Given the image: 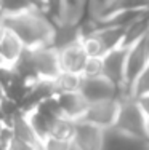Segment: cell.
I'll return each instance as SVG.
<instances>
[{"label": "cell", "mask_w": 149, "mask_h": 150, "mask_svg": "<svg viewBox=\"0 0 149 150\" xmlns=\"http://www.w3.org/2000/svg\"><path fill=\"white\" fill-rule=\"evenodd\" d=\"M127 94L132 98H138L143 94H149V62L144 66V69L136 75V78L132 81V85L127 90Z\"/></svg>", "instance_id": "15"}, {"label": "cell", "mask_w": 149, "mask_h": 150, "mask_svg": "<svg viewBox=\"0 0 149 150\" xmlns=\"http://www.w3.org/2000/svg\"><path fill=\"white\" fill-rule=\"evenodd\" d=\"M31 8L32 6L26 0H0V19L21 15Z\"/></svg>", "instance_id": "17"}, {"label": "cell", "mask_w": 149, "mask_h": 150, "mask_svg": "<svg viewBox=\"0 0 149 150\" xmlns=\"http://www.w3.org/2000/svg\"><path fill=\"white\" fill-rule=\"evenodd\" d=\"M32 8H37V10H42V0H26Z\"/></svg>", "instance_id": "22"}, {"label": "cell", "mask_w": 149, "mask_h": 150, "mask_svg": "<svg viewBox=\"0 0 149 150\" xmlns=\"http://www.w3.org/2000/svg\"><path fill=\"white\" fill-rule=\"evenodd\" d=\"M58 54H59V67H61V72H71V74L82 75L85 62L88 59V54L85 53L82 42L61 50V51H58Z\"/></svg>", "instance_id": "10"}, {"label": "cell", "mask_w": 149, "mask_h": 150, "mask_svg": "<svg viewBox=\"0 0 149 150\" xmlns=\"http://www.w3.org/2000/svg\"><path fill=\"white\" fill-rule=\"evenodd\" d=\"M117 112H119V99L90 102L82 117V120L106 131L114 126Z\"/></svg>", "instance_id": "6"}, {"label": "cell", "mask_w": 149, "mask_h": 150, "mask_svg": "<svg viewBox=\"0 0 149 150\" xmlns=\"http://www.w3.org/2000/svg\"><path fill=\"white\" fill-rule=\"evenodd\" d=\"M72 141L80 150H101L104 141V129L83 120H77Z\"/></svg>", "instance_id": "8"}, {"label": "cell", "mask_w": 149, "mask_h": 150, "mask_svg": "<svg viewBox=\"0 0 149 150\" xmlns=\"http://www.w3.org/2000/svg\"><path fill=\"white\" fill-rule=\"evenodd\" d=\"M99 75H103L101 58H88L80 77H99Z\"/></svg>", "instance_id": "19"}, {"label": "cell", "mask_w": 149, "mask_h": 150, "mask_svg": "<svg viewBox=\"0 0 149 150\" xmlns=\"http://www.w3.org/2000/svg\"><path fill=\"white\" fill-rule=\"evenodd\" d=\"M144 125H146V117L141 112L136 99L128 94L122 96L119 99V112H117V118L112 129L135 139L149 141L146 137Z\"/></svg>", "instance_id": "2"}, {"label": "cell", "mask_w": 149, "mask_h": 150, "mask_svg": "<svg viewBox=\"0 0 149 150\" xmlns=\"http://www.w3.org/2000/svg\"><path fill=\"white\" fill-rule=\"evenodd\" d=\"M144 129H146V137L149 139V118H146V125H144Z\"/></svg>", "instance_id": "23"}, {"label": "cell", "mask_w": 149, "mask_h": 150, "mask_svg": "<svg viewBox=\"0 0 149 150\" xmlns=\"http://www.w3.org/2000/svg\"><path fill=\"white\" fill-rule=\"evenodd\" d=\"M55 94H61V93H71V91H79L80 85V75L71 74V72H59L55 78L51 80Z\"/></svg>", "instance_id": "14"}, {"label": "cell", "mask_w": 149, "mask_h": 150, "mask_svg": "<svg viewBox=\"0 0 149 150\" xmlns=\"http://www.w3.org/2000/svg\"><path fill=\"white\" fill-rule=\"evenodd\" d=\"M74 129H76V120L66 118V117H59L55 120L51 126V137H58V139H72Z\"/></svg>", "instance_id": "16"}, {"label": "cell", "mask_w": 149, "mask_h": 150, "mask_svg": "<svg viewBox=\"0 0 149 150\" xmlns=\"http://www.w3.org/2000/svg\"><path fill=\"white\" fill-rule=\"evenodd\" d=\"M149 62V32L143 38L127 46V62H125V93L136 75Z\"/></svg>", "instance_id": "4"}, {"label": "cell", "mask_w": 149, "mask_h": 150, "mask_svg": "<svg viewBox=\"0 0 149 150\" xmlns=\"http://www.w3.org/2000/svg\"><path fill=\"white\" fill-rule=\"evenodd\" d=\"M79 93L85 98L88 104L98 101H109V99H120L122 96H125V91L115 86L114 83H111L103 75H99V77H80Z\"/></svg>", "instance_id": "3"}, {"label": "cell", "mask_w": 149, "mask_h": 150, "mask_svg": "<svg viewBox=\"0 0 149 150\" xmlns=\"http://www.w3.org/2000/svg\"><path fill=\"white\" fill-rule=\"evenodd\" d=\"M63 8H64V0H42V11L55 24L61 21Z\"/></svg>", "instance_id": "18"}, {"label": "cell", "mask_w": 149, "mask_h": 150, "mask_svg": "<svg viewBox=\"0 0 149 150\" xmlns=\"http://www.w3.org/2000/svg\"><path fill=\"white\" fill-rule=\"evenodd\" d=\"M90 34H93L99 42L101 48L104 50V53L111 51L114 48L123 46V38H125V29L117 26H109V24H103L98 26L95 30H91Z\"/></svg>", "instance_id": "13"}, {"label": "cell", "mask_w": 149, "mask_h": 150, "mask_svg": "<svg viewBox=\"0 0 149 150\" xmlns=\"http://www.w3.org/2000/svg\"><path fill=\"white\" fill-rule=\"evenodd\" d=\"M6 150H40V147L32 145V144H27V142L19 141V139H16V137L11 136V141H10L8 145H6Z\"/></svg>", "instance_id": "20"}, {"label": "cell", "mask_w": 149, "mask_h": 150, "mask_svg": "<svg viewBox=\"0 0 149 150\" xmlns=\"http://www.w3.org/2000/svg\"><path fill=\"white\" fill-rule=\"evenodd\" d=\"M83 38V30L80 23H67V21H61L53 26V34L51 40H50V46L55 48L56 51L67 48L71 45H76L82 42Z\"/></svg>", "instance_id": "9"}, {"label": "cell", "mask_w": 149, "mask_h": 150, "mask_svg": "<svg viewBox=\"0 0 149 150\" xmlns=\"http://www.w3.org/2000/svg\"><path fill=\"white\" fill-rule=\"evenodd\" d=\"M3 126H5V123H3L2 120H0V133H2V129H3Z\"/></svg>", "instance_id": "24"}, {"label": "cell", "mask_w": 149, "mask_h": 150, "mask_svg": "<svg viewBox=\"0 0 149 150\" xmlns=\"http://www.w3.org/2000/svg\"><path fill=\"white\" fill-rule=\"evenodd\" d=\"M24 50H26V46L13 32L0 27V59L3 64L13 66Z\"/></svg>", "instance_id": "12"}, {"label": "cell", "mask_w": 149, "mask_h": 150, "mask_svg": "<svg viewBox=\"0 0 149 150\" xmlns=\"http://www.w3.org/2000/svg\"><path fill=\"white\" fill-rule=\"evenodd\" d=\"M125 62H127V46H119L101 56L103 77L111 83L125 91ZM127 94V93H125Z\"/></svg>", "instance_id": "5"}, {"label": "cell", "mask_w": 149, "mask_h": 150, "mask_svg": "<svg viewBox=\"0 0 149 150\" xmlns=\"http://www.w3.org/2000/svg\"><path fill=\"white\" fill-rule=\"evenodd\" d=\"M138 102V105H140L141 112L144 113V117L149 118V94H143V96H138V98H135Z\"/></svg>", "instance_id": "21"}, {"label": "cell", "mask_w": 149, "mask_h": 150, "mask_svg": "<svg viewBox=\"0 0 149 150\" xmlns=\"http://www.w3.org/2000/svg\"><path fill=\"white\" fill-rule=\"evenodd\" d=\"M58 105L61 109L63 117L71 120H82L85 110L88 107V102L79 91H71V93H61L56 96Z\"/></svg>", "instance_id": "11"}, {"label": "cell", "mask_w": 149, "mask_h": 150, "mask_svg": "<svg viewBox=\"0 0 149 150\" xmlns=\"http://www.w3.org/2000/svg\"><path fill=\"white\" fill-rule=\"evenodd\" d=\"M53 26L55 23L37 8H31L21 15L0 19V27L13 32L26 48L50 45Z\"/></svg>", "instance_id": "1"}, {"label": "cell", "mask_w": 149, "mask_h": 150, "mask_svg": "<svg viewBox=\"0 0 149 150\" xmlns=\"http://www.w3.org/2000/svg\"><path fill=\"white\" fill-rule=\"evenodd\" d=\"M35 70H37L38 78H45V80H53L59 72V54L55 48L50 45L37 46V48H29Z\"/></svg>", "instance_id": "7"}]
</instances>
